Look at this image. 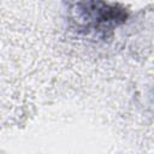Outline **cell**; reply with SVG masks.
Segmentation results:
<instances>
[{"instance_id": "1", "label": "cell", "mask_w": 154, "mask_h": 154, "mask_svg": "<svg viewBox=\"0 0 154 154\" xmlns=\"http://www.w3.org/2000/svg\"><path fill=\"white\" fill-rule=\"evenodd\" d=\"M129 16L123 5L107 0H70L67 6L70 28L77 35L93 40L111 38Z\"/></svg>"}]
</instances>
